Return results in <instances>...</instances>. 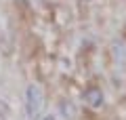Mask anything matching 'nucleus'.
<instances>
[{"mask_svg": "<svg viewBox=\"0 0 126 120\" xmlns=\"http://www.w3.org/2000/svg\"><path fill=\"white\" fill-rule=\"evenodd\" d=\"M44 107V97L38 84H27L25 89V112L30 120H38Z\"/></svg>", "mask_w": 126, "mask_h": 120, "instance_id": "1", "label": "nucleus"}, {"mask_svg": "<svg viewBox=\"0 0 126 120\" xmlns=\"http://www.w3.org/2000/svg\"><path fill=\"white\" fill-rule=\"evenodd\" d=\"M84 101L93 110H101L103 107V93H101V89L99 86H88L84 91Z\"/></svg>", "mask_w": 126, "mask_h": 120, "instance_id": "2", "label": "nucleus"}, {"mask_svg": "<svg viewBox=\"0 0 126 120\" xmlns=\"http://www.w3.org/2000/svg\"><path fill=\"white\" fill-rule=\"evenodd\" d=\"M40 120H57V118H55L53 114H48V116H44V118H40Z\"/></svg>", "mask_w": 126, "mask_h": 120, "instance_id": "3", "label": "nucleus"}]
</instances>
